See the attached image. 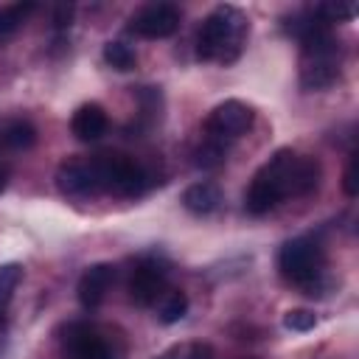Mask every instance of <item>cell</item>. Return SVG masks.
<instances>
[{"mask_svg":"<svg viewBox=\"0 0 359 359\" xmlns=\"http://www.w3.org/2000/svg\"><path fill=\"white\" fill-rule=\"evenodd\" d=\"M320 163L309 154L292 149H278L252 177L244 194V210L250 216H264L289 196H306L320 185Z\"/></svg>","mask_w":359,"mask_h":359,"instance_id":"cell-1","label":"cell"},{"mask_svg":"<svg viewBox=\"0 0 359 359\" xmlns=\"http://www.w3.org/2000/svg\"><path fill=\"white\" fill-rule=\"evenodd\" d=\"M36 11V6L34 3H14V6H6V8H0V36H8V34H14L31 14Z\"/></svg>","mask_w":359,"mask_h":359,"instance_id":"cell-16","label":"cell"},{"mask_svg":"<svg viewBox=\"0 0 359 359\" xmlns=\"http://www.w3.org/2000/svg\"><path fill=\"white\" fill-rule=\"evenodd\" d=\"M115 280V266L112 264H93L81 272L79 286H76V297L84 309H98L109 292Z\"/></svg>","mask_w":359,"mask_h":359,"instance_id":"cell-11","label":"cell"},{"mask_svg":"<svg viewBox=\"0 0 359 359\" xmlns=\"http://www.w3.org/2000/svg\"><path fill=\"white\" fill-rule=\"evenodd\" d=\"M339 76V42L331 28L314 31L300 39V84L309 93L325 90Z\"/></svg>","mask_w":359,"mask_h":359,"instance_id":"cell-4","label":"cell"},{"mask_svg":"<svg viewBox=\"0 0 359 359\" xmlns=\"http://www.w3.org/2000/svg\"><path fill=\"white\" fill-rule=\"evenodd\" d=\"M104 62H107L109 67L126 73V70L135 67V50H132L126 42H118V39H115V42H107V45H104Z\"/></svg>","mask_w":359,"mask_h":359,"instance_id":"cell-17","label":"cell"},{"mask_svg":"<svg viewBox=\"0 0 359 359\" xmlns=\"http://www.w3.org/2000/svg\"><path fill=\"white\" fill-rule=\"evenodd\" d=\"M283 325L289 328V331H311L314 325H317V317H314V311H309V309H289L286 314H283Z\"/></svg>","mask_w":359,"mask_h":359,"instance_id":"cell-20","label":"cell"},{"mask_svg":"<svg viewBox=\"0 0 359 359\" xmlns=\"http://www.w3.org/2000/svg\"><path fill=\"white\" fill-rule=\"evenodd\" d=\"M180 8L174 3H149L129 20V31L146 39H165L180 28Z\"/></svg>","mask_w":359,"mask_h":359,"instance_id":"cell-7","label":"cell"},{"mask_svg":"<svg viewBox=\"0 0 359 359\" xmlns=\"http://www.w3.org/2000/svg\"><path fill=\"white\" fill-rule=\"evenodd\" d=\"M224 143H219V140H210V137H205V143L194 151V163L196 165H202V168H216V165H222L224 163Z\"/></svg>","mask_w":359,"mask_h":359,"instance_id":"cell-18","label":"cell"},{"mask_svg":"<svg viewBox=\"0 0 359 359\" xmlns=\"http://www.w3.org/2000/svg\"><path fill=\"white\" fill-rule=\"evenodd\" d=\"M250 126H252V109L238 98H227V101L216 104L210 109V115L205 118V137L227 143V140H236L238 135H244Z\"/></svg>","mask_w":359,"mask_h":359,"instance_id":"cell-6","label":"cell"},{"mask_svg":"<svg viewBox=\"0 0 359 359\" xmlns=\"http://www.w3.org/2000/svg\"><path fill=\"white\" fill-rule=\"evenodd\" d=\"M70 14H73L70 6H59V8H56V25H59V28L70 25Z\"/></svg>","mask_w":359,"mask_h":359,"instance_id":"cell-24","label":"cell"},{"mask_svg":"<svg viewBox=\"0 0 359 359\" xmlns=\"http://www.w3.org/2000/svg\"><path fill=\"white\" fill-rule=\"evenodd\" d=\"M20 280H22V266L20 264H3L0 266V311L8 306V300H11L14 289L20 286Z\"/></svg>","mask_w":359,"mask_h":359,"instance_id":"cell-19","label":"cell"},{"mask_svg":"<svg viewBox=\"0 0 359 359\" xmlns=\"http://www.w3.org/2000/svg\"><path fill=\"white\" fill-rule=\"evenodd\" d=\"M6 182H8V168H3V165H0V191L6 188Z\"/></svg>","mask_w":359,"mask_h":359,"instance_id":"cell-25","label":"cell"},{"mask_svg":"<svg viewBox=\"0 0 359 359\" xmlns=\"http://www.w3.org/2000/svg\"><path fill=\"white\" fill-rule=\"evenodd\" d=\"M188 359H216V351L208 342H194L188 345Z\"/></svg>","mask_w":359,"mask_h":359,"instance_id":"cell-22","label":"cell"},{"mask_svg":"<svg viewBox=\"0 0 359 359\" xmlns=\"http://www.w3.org/2000/svg\"><path fill=\"white\" fill-rule=\"evenodd\" d=\"M247 36V17L241 14V8L236 6H216L199 34H196V56L202 62H222L230 65L244 45Z\"/></svg>","mask_w":359,"mask_h":359,"instance_id":"cell-2","label":"cell"},{"mask_svg":"<svg viewBox=\"0 0 359 359\" xmlns=\"http://www.w3.org/2000/svg\"><path fill=\"white\" fill-rule=\"evenodd\" d=\"M3 140L11 149H31L36 143V129H34L31 121H11L3 129Z\"/></svg>","mask_w":359,"mask_h":359,"instance_id":"cell-15","label":"cell"},{"mask_svg":"<svg viewBox=\"0 0 359 359\" xmlns=\"http://www.w3.org/2000/svg\"><path fill=\"white\" fill-rule=\"evenodd\" d=\"M157 359H188V345H171V348L163 351Z\"/></svg>","mask_w":359,"mask_h":359,"instance_id":"cell-23","label":"cell"},{"mask_svg":"<svg viewBox=\"0 0 359 359\" xmlns=\"http://www.w3.org/2000/svg\"><path fill=\"white\" fill-rule=\"evenodd\" d=\"M56 188L65 196H73V199L95 196L98 194V182H95L90 157H70V160L59 163V168H56Z\"/></svg>","mask_w":359,"mask_h":359,"instance_id":"cell-10","label":"cell"},{"mask_svg":"<svg viewBox=\"0 0 359 359\" xmlns=\"http://www.w3.org/2000/svg\"><path fill=\"white\" fill-rule=\"evenodd\" d=\"M185 314H188V294H185L182 289H168V292L160 297V309H157L160 323L174 325V323H180Z\"/></svg>","mask_w":359,"mask_h":359,"instance_id":"cell-14","label":"cell"},{"mask_svg":"<svg viewBox=\"0 0 359 359\" xmlns=\"http://www.w3.org/2000/svg\"><path fill=\"white\" fill-rule=\"evenodd\" d=\"M278 269L289 283L300 289H314L325 272V252L309 236L292 238L278 252Z\"/></svg>","mask_w":359,"mask_h":359,"instance_id":"cell-5","label":"cell"},{"mask_svg":"<svg viewBox=\"0 0 359 359\" xmlns=\"http://www.w3.org/2000/svg\"><path fill=\"white\" fill-rule=\"evenodd\" d=\"M168 286V269L160 261H140L135 264L132 275H129V300L135 306H151L165 294Z\"/></svg>","mask_w":359,"mask_h":359,"instance_id":"cell-8","label":"cell"},{"mask_svg":"<svg viewBox=\"0 0 359 359\" xmlns=\"http://www.w3.org/2000/svg\"><path fill=\"white\" fill-rule=\"evenodd\" d=\"M70 129H73V135H76L79 140L93 143V140H98V137L107 132V112H104L98 104H81V107L73 112Z\"/></svg>","mask_w":359,"mask_h":359,"instance_id":"cell-12","label":"cell"},{"mask_svg":"<svg viewBox=\"0 0 359 359\" xmlns=\"http://www.w3.org/2000/svg\"><path fill=\"white\" fill-rule=\"evenodd\" d=\"M356 165H359V157L351 154L348 168H345V177H342V188H345L348 196H356V191H359V185H356Z\"/></svg>","mask_w":359,"mask_h":359,"instance_id":"cell-21","label":"cell"},{"mask_svg":"<svg viewBox=\"0 0 359 359\" xmlns=\"http://www.w3.org/2000/svg\"><path fill=\"white\" fill-rule=\"evenodd\" d=\"M222 205V191L216 182H194L182 191V208L194 216H208Z\"/></svg>","mask_w":359,"mask_h":359,"instance_id":"cell-13","label":"cell"},{"mask_svg":"<svg viewBox=\"0 0 359 359\" xmlns=\"http://www.w3.org/2000/svg\"><path fill=\"white\" fill-rule=\"evenodd\" d=\"M62 351L67 359H115L101 331L90 323H70L62 337Z\"/></svg>","mask_w":359,"mask_h":359,"instance_id":"cell-9","label":"cell"},{"mask_svg":"<svg viewBox=\"0 0 359 359\" xmlns=\"http://www.w3.org/2000/svg\"><path fill=\"white\" fill-rule=\"evenodd\" d=\"M93 174L98 182V194H115V196H140L151 188L154 177L143 163L135 157L118 154V151H104L90 157Z\"/></svg>","mask_w":359,"mask_h":359,"instance_id":"cell-3","label":"cell"}]
</instances>
